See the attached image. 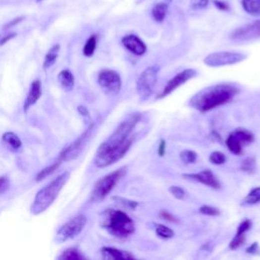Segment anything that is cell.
I'll list each match as a JSON object with an SVG mask.
<instances>
[{
	"label": "cell",
	"mask_w": 260,
	"mask_h": 260,
	"mask_svg": "<svg viewBox=\"0 0 260 260\" xmlns=\"http://www.w3.org/2000/svg\"><path fill=\"white\" fill-rule=\"evenodd\" d=\"M59 51H60V45L59 44H56L49 49L48 53L45 56V60H44V68L45 69L50 68L51 66H53L55 64L56 60L58 58V55H59Z\"/></svg>",
	"instance_id": "7402d4cb"
},
{
	"label": "cell",
	"mask_w": 260,
	"mask_h": 260,
	"mask_svg": "<svg viewBox=\"0 0 260 260\" xmlns=\"http://www.w3.org/2000/svg\"><path fill=\"white\" fill-rule=\"evenodd\" d=\"M238 92L235 86L229 84L212 86L195 94L190 100V105L198 111L208 112L230 102Z\"/></svg>",
	"instance_id": "6da1fadb"
},
{
	"label": "cell",
	"mask_w": 260,
	"mask_h": 260,
	"mask_svg": "<svg viewBox=\"0 0 260 260\" xmlns=\"http://www.w3.org/2000/svg\"><path fill=\"white\" fill-rule=\"evenodd\" d=\"M2 139L3 142L6 143L9 148L13 151H17L22 148V142L21 139L18 138V136L16 134H14L13 132H5L3 135H2Z\"/></svg>",
	"instance_id": "603a6c76"
},
{
	"label": "cell",
	"mask_w": 260,
	"mask_h": 260,
	"mask_svg": "<svg viewBox=\"0 0 260 260\" xmlns=\"http://www.w3.org/2000/svg\"><path fill=\"white\" fill-rule=\"evenodd\" d=\"M97 43H98V38L96 35H93L88 39V41L84 47V54L87 57H91L95 53L97 48Z\"/></svg>",
	"instance_id": "83f0119b"
},
{
	"label": "cell",
	"mask_w": 260,
	"mask_h": 260,
	"mask_svg": "<svg viewBox=\"0 0 260 260\" xmlns=\"http://www.w3.org/2000/svg\"><path fill=\"white\" fill-rule=\"evenodd\" d=\"M15 36H16L15 33H10V34L6 35L5 37H3V38L1 39V41H0V46H2V45H4L5 43H7V42L9 41V40H11L12 38H14Z\"/></svg>",
	"instance_id": "ab89813d"
},
{
	"label": "cell",
	"mask_w": 260,
	"mask_h": 260,
	"mask_svg": "<svg viewBox=\"0 0 260 260\" xmlns=\"http://www.w3.org/2000/svg\"><path fill=\"white\" fill-rule=\"evenodd\" d=\"M9 188V180L7 177H0V194L4 193Z\"/></svg>",
	"instance_id": "f35d334b"
},
{
	"label": "cell",
	"mask_w": 260,
	"mask_h": 260,
	"mask_svg": "<svg viewBox=\"0 0 260 260\" xmlns=\"http://www.w3.org/2000/svg\"><path fill=\"white\" fill-rule=\"evenodd\" d=\"M169 4L164 2L156 4L152 9V15L156 23H163L167 15Z\"/></svg>",
	"instance_id": "ffe728a7"
},
{
	"label": "cell",
	"mask_w": 260,
	"mask_h": 260,
	"mask_svg": "<svg viewBox=\"0 0 260 260\" xmlns=\"http://www.w3.org/2000/svg\"><path fill=\"white\" fill-rule=\"evenodd\" d=\"M132 145V139L129 138L127 141L121 145L120 147L111 149L109 151L99 153L96 155L95 157V164L98 168H106L116 162H118L119 159H121L126 153L130 150Z\"/></svg>",
	"instance_id": "ba28073f"
},
{
	"label": "cell",
	"mask_w": 260,
	"mask_h": 260,
	"mask_svg": "<svg viewBox=\"0 0 260 260\" xmlns=\"http://www.w3.org/2000/svg\"><path fill=\"white\" fill-rule=\"evenodd\" d=\"M58 81L61 87L67 91L70 92L74 88V76L72 72L68 69H64L58 74Z\"/></svg>",
	"instance_id": "d6986e66"
},
{
	"label": "cell",
	"mask_w": 260,
	"mask_h": 260,
	"mask_svg": "<svg viewBox=\"0 0 260 260\" xmlns=\"http://www.w3.org/2000/svg\"><path fill=\"white\" fill-rule=\"evenodd\" d=\"M161 215H162L164 218H167L168 221H170V222H175V221H176V218H175L172 214H170L168 211H162V212H161Z\"/></svg>",
	"instance_id": "7bdbcfd3"
},
{
	"label": "cell",
	"mask_w": 260,
	"mask_h": 260,
	"mask_svg": "<svg viewBox=\"0 0 260 260\" xmlns=\"http://www.w3.org/2000/svg\"><path fill=\"white\" fill-rule=\"evenodd\" d=\"M208 0H190V7L193 10H199L208 7Z\"/></svg>",
	"instance_id": "d6a6232c"
},
{
	"label": "cell",
	"mask_w": 260,
	"mask_h": 260,
	"mask_svg": "<svg viewBox=\"0 0 260 260\" xmlns=\"http://www.w3.org/2000/svg\"><path fill=\"white\" fill-rule=\"evenodd\" d=\"M240 141H241V143L243 145H247V144H250L254 141V135L246 130V129H243V128H239V129H236L234 132H233Z\"/></svg>",
	"instance_id": "484cf974"
},
{
	"label": "cell",
	"mask_w": 260,
	"mask_h": 260,
	"mask_svg": "<svg viewBox=\"0 0 260 260\" xmlns=\"http://www.w3.org/2000/svg\"><path fill=\"white\" fill-rule=\"evenodd\" d=\"M213 4L218 10H221V11H229L230 10L229 3L226 1H223V0H214Z\"/></svg>",
	"instance_id": "74e56055"
},
{
	"label": "cell",
	"mask_w": 260,
	"mask_h": 260,
	"mask_svg": "<svg viewBox=\"0 0 260 260\" xmlns=\"http://www.w3.org/2000/svg\"><path fill=\"white\" fill-rule=\"evenodd\" d=\"M102 226L110 234L119 238H126L133 234L135 228L132 219L123 211L107 209L103 213Z\"/></svg>",
	"instance_id": "3957f363"
},
{
	"label": "cell",
	"mask_w": 260,
	"mask_h": 260,
	"mask_svg": "<svg viewBox=\"0 0 260 260\" xmlns=\"http://www.w3.org/2000/svg\"><path fill=\"white\" fill-rule=\"evenodd\" d=\"M115 201H117L120 205L127 208H135L137 207V203H134V202H130L128 201V199H124V198H121V197H115L114 198Z\"/></svg>",
	"instance_id": "d590c367"
},
{
	"label": "cell",
	"mask_w": 260,
	"mask_h": 260,
	"mask_svg": "<svg viewBox=\"0 0 260 260\" xmlns=\"http://www.w3.org/2000/svg\"><path fill=\"white\" fill-rule=\"evenodd\" d=\"M170 192L178 199H183L185 197V191L179 186L170 187Z\"/></svg>",
	"instance_id": "8d00e7d4"
},
{
	"label": "cell",
	"mask_w": 260,
	"mask_h": 260,
	"mask_svg": "<svg viewBox=\"0 0 260 260\" xmlns=\"http://www.w3.org/2000/svg\"><path fill=\"white\" fill-rule=\"evenodd\" d=\"M183 178L187 180H192V181L198 182L205 184L208 187H211L213 189H218L221 187V184H219L218 180L215 178V176L212 174L211 171L206 170L201 173H194V174H184Z\"/></svg>",
	"instance_id": "5bb4252c"
},
{
	"label": "cell",
	"mask_w": 260,
	"mask_h": 260,
	"mask_svg": "<svg viewBox=\"0 0 260 260\" xmlns=\"http://www.w3.org/2000/svg\"><path fill=\"white\" fill-rule=\"evenodd\" d=\"M244 10L252 16H260V0H242Z\"/></svg>",
	"instance_id": "44dd1931"
},
{
	"label": "cell",
	"mask_w": 260,
	"mask_h": 260,
	"mask_svg": "<svg viewBox=\"0 0 260 260\" xmlns=\"http://www.w3.org/2000/svg\"><path fill=\"white\" fill-rule=\"evenodd\" d=\"M180 157H181L182 161L186 164H193L196 161L197 155L193 151L186 150V151H183L181 154H180Z\"/></svg>",
	"instance_id": "4dcf8cb0"
},
{
	"label": "cell",
	"mask_w": 260,
	"mask_h": 260,
	"mask_svg": "<svg viewBox=\"0 0 260 260\" xmlns=\"http://www.w3.org/2000/svg\"><path fill=\"white\" fill-rule=\"evenodd\" d=\"M92 128H93V125L89 129H87L77 139H75L71 145H69L66 149L63 150V152L60 154V156H59L60 161L69 162L79 156V154H81V152L83 151L84 147L86 146L88 142L90 134L92 132Z\"/></svg>",
	"instance_id": "8fae6325"
},
{
	"label": "cell",
	"mask_w": 260,
	"mask_h": 260,
	"mask_svg": "<svg viewBox=\"0 0 260 260\" xmlns=\"http://www.w3.org/2000/svg\"><path fill=\"white\" fill-rule=\"evenodd\" d=\"M23 19H24V16H19V17H17V18H14L12 22H10V23L7 24L6 26H4V29H7V28H10V27H13V26L19 24V23H21V22L23 21Z\"/></svg>",
	"instance_id": "60d3db41"
},
{
	"label": "cell",
	"mask_w": 260,
	"mask_h": 260,
	"mask_svg": "<svg viewBox=\"0 0 260 260\" xmlns=\"http://www.w3.org/2000/svg\"><path fill=\"white\" fill-rule=\"evenodd\" d=\"M125 174L126 168H120L99 180L92 193V202L99 203L103 201Z\"/></svg>",
	"instance_id": "5b68a950"
},
{
	"label": "cell",
	"mask_w": 260,
	"mask_h": 260,
	"mask_svg": "<svg viewBox=\"0 0 260 260\" xmlns=\"http://www.w3.org/2000/svg\"><path fill=\"white\" fill-rule=\"evenodd\" d=\"M156 233L158 237H161L163 239H170L174 236V231L171 230L170 228L164 226V225H158L156 228Z\"/></svg>",
	"instance_id": "f546056e"
},
{
	"label": "cell",
	"mask_w": 260,
	"mask_h": 260,
	"mask_svg": "<svg viewBox=\"0 0 260 260\" xmlns=\"http://www.w3.org/2000/svg\"><path fill=\"white\" fill-rule=\"evenodd\" d=\"M195 75H196V71L194 69H185L182 72L178 73L172 79H170L169 83L165 86L164 90L162 91L161 94H159L157 98L162 99V98L167 97L168 95L173 93L175 90H177L179 87H181L182 85L187 83L189 79L193 78Z\"/></svg>",
	"instance_id": "4fadbf2b"
},
{
	"label": "cell",
	"mask_w": 260,
	"mask_h": 260,
	"mask_svg": "<svg viewBox=\"0 0 260 260\" xmlns=\"http://www.w3.org/2000/svg\"><path fill=\"white\" fill-rule=\"evenodd\" d=\"M241 169L245 172H253L255 170V161L253 157H248L243 161L241 165Z\"/></svg>",
	"instance_id": "836d02e7"
},
{
	"label": "cell",
	"mask_w": 260,
	"mask_h": 260,
	"mask_svg": "<svg viewBox=\"0 0 260 260\" xmlns=\"http://www.w3.org/2000/svg\"><path fill=\"white\" fill-rule=\"evenodd\" d=\"M158 71L159 67L157 65H153L148 67L139 75L136 82V91L139 98L144 100V101L152 96L156 85Z\"/></svg>",
	"instance_id": "8992f818"
},
{
	"label": "cell",
	"mask_w": 260,
	"mask_h": 260,
	"mask_svg": "<svg viewBox=\"0 0 260 260\" xmlns=\"http://www.w3.org/2000/svg\"><path fill=\"white\" fill-rule=\"evenodd\" d=\"M209 161L214 165H222L226 162V156L221 152H214L210 155Z\"/></svg>",
	"instance_id": "1f68e13d"
},
{
	"label": "cell",
	"mask_w": 260,
	"mask_h": 260,
	"mask_svg": "<svg viewBox=\"0 0 260 260\" xmlns=\"http://www.w3.org/2000/svg\"><path fill=\"white\" fill-rule=\"evenodd\" d=\"M199 211H201L203 214L211 215V216H215V215H218L219 213H221L219 209H217V208H212V207H209V206H204V207H202L201 209H199Z\"/></svg>",
	"instance_id": "e575fe53"
},
{
	"label": "cell",
	"mask_w": 260,
	"mask_h": 260,
	"mask_svg": "<svg viewBox=\"0 0 260 260\" xmlns=\"http://www.w3.org/2000/svg\"><path fill=\"white\" fill-rule=\"evenodd\" d=\"M98 83L101 86V88L110 95H116L121 90V77L119 73L111 70L105 69L100 72L98 76Z\"/></svg>",
	"instance_id": "30bf717a"
},
{
	"label": "cell",
	"mask_w": 260,
	"mask_h": 260,
	"mask_svg": "<svg viewBox=\"0 0 260 260\" xmlns=\"http://www.w3.org/2000/svg\"><path fill=\"white\" fill-rule=\"evenodd\" d=\"M260 203V186L252 189L248 195L243 199L242 206H254Z\"/></svg>",
	"instance_id": "d4e9b609"
},
{
	"label": "cell",
	"mask_w": 260,
	"mask_h": 260,
	"mask_svg": "<svg viewBox=\"0 0 260 260\" xmlns=\"http://www.w3.org/2000/svg\"><path fill=\"white\" fill-rule=\"evenodd\" d=\"M260 38V19L236 29L231 34V39L235 41H251Z\"/></svg>",
	"instance_id": "7c38bea8"
},
{
	"label": "cell",
	"mask_w": 260,
	"mask_h": 260,
	"mask_svg": "<svg viewBox=\"0 0 260 260\" xmlns=\"http://www.w3.org/2000/svg\"><path fill=\"white\" fill-rule=\"evenodd\" d=\"M142 119V115L139 113H132L130 114L125 120L120 123V125L116 128V130L112 133V135L105 141L97 151V154L103 153L109 151L111 149L120 147L123 145L127 139L130 137V133L135 128L139 120Z\"/></svg>",
	"instance_id": "277c9868"
},
{
	"label": "cell",
	"mask_w": 260,
	"mask_h": 260,
	"mask_svg": "<svg viewBox=\"0 0 260 260\" xmlns=\"http://www.w3.org/2000/svg\"><path fill=\"white\" fill-rule=\"evenodd\" d=\"M41 95H42L41 83H40V81L33 82L31 85L26 102L24 104L25 112H28L30 107H32L33 105H35L38 102V100L40 99V97H41Z\"/></svg>",
	"instance_id": "e0dca14e"
},
{
	"label": "cell",
	"mask_w": 260,
	"mask_h": 260,
	"mask_svg": "<svg viewBox=\"0 0 260 260\" xmlns=\"http://www.w3.org/2000/svg\"><path fill=\"white\" fill-rule=\"evenodd\" d=\"M40 1H43V0H37V2H40Z\"/></svg>",
	"instance_id": "f6af8a7d"
},
{
	"label": "cell",
	"mask_w": 260,
	"mask_h": 260,
	"mask_svg": "<svg viewBox=\"0 0 260 260\" xmlns=\"http://www.w3.org/2000/svg\"><path fill=\"white\" fill-rule=\"evenodd\" d=\"M103 257L106 259H122V260H129V259H134V255H132L130 252L120 250L117 248H112V247H103L101 250Z\"/></svg>",
	"instance_id": "ac0fdd59"
},
{
	"label": "cell",
	"mask_w": 260,
	"mask_h": 260,
	"mask_svg": "<svg viewBox=\"0 0 260 260\" xmlns=\"http://www.w3.org/2000/svg\"><path fill=\"white\" fill-rule=\"evenodd\" d=\"M59 259L61 260H81L84 259V256L79 253L76 248H68L62 254L59 256Z\"/></svg>",
	"instance_id": "4316f807"
},
{
	"label": "cell",
	"mask_w": 260,
	"mask_h": 260,
	"mask_svg": "<svg viewBox=\"0 0 260 260\" xmlns=\"http://www.w3.org/2000/svg\"><path fill=\"white\" fill-rule=\"evenodd\" d=\"M243 146L244 145L241 143V141L234 133H232L227 139V147L235 155H240L242 153Z\"/></svg>",
	"instance_id": "cb8c5ba5"
},
{
	"label": "cell",
	"mask_w": 260,
	"mask_h": 260,
	"mask_svg": "<svg viewBox=\"0 0 260 260\" xmlns=\"http://www.w3.org/2000/svg\"><path fill=\"white\" fill-rule=\"evenodd\" d=\"M246 59V55L239 52L223 51L215 52L208 55L205 59V63L210 67H219L226 65H233L239 62H242Z\"/></svg>",
	"instance_id": "9c48e42d"
},
{
	"label": "cell",
	"mask_w": 260,
	"mask_h": 260,
	"mask_svg": "<svg viewBox=\"0 0 260 260\" xmlns=\"http://www.w3.org/2000/svg\"><path fill=\"white\" fill-rule=\"evenodd\" d=\"M69 176L70 174L68 172H64L41 190H39L31 207V212L35 215L44 212L54 203L59 192L61 191L63 186L68 181Z\"/></svg>",
	"instance_id": "7a4b0ae2"
},
{
	"label": "cell",
	"mask_w": 260,
	"mask_h": 260,
	"mask_svg": "<svg viewBox=\"0 0 260 260\" xmlns=\"http://www.w3.org/2000/svg\"><path fill=\"white\" fill-rule=\"evenodd\" d=\"M165 152H166V142L165 141H162L161 144H159L158 146V149H157V153L158 155L163 156L165 155Z\"/></svg>",
	"instance_id": "b9f144b4"
},
{
	"label": "cell",
	"mask_w": 260,
	"mask_h": 260,
	"mask_svg": "<svg viewBox=\"0 0 260 260\" xmlns=\"http://www.w3.org/2000/svg\"><path fill=\"white\" fill-rule=\"evenodd\" d=\"M250 227H251V222L249 221V219H245V221H243L241 224L239 225L237 233H236V236L234 237V239L232 240L231 243H230V248L231 249L236 250L237 248H239L240 246H241L244 243V241H245V234H246L247 231L250 230Z\"/></svg>",
	"instance_id": "2e32d148"
},
{
	"label": "cell",
	"mask_w": 260,
	"mask_h": 260,
	"mask_svg": "<svg viewBox=\"0 0 260 260\" xmlns=\"http://www.w3.org/2000/svg\"><path fill=\"white\" fill-rule=\"evenodd\" d=\"M62 162L60 161V159H58L57 162H55L54 164H52L51 166L45 168L44 170H42L41 172H40L37 177H36V181L39 182V181H41V180H44L46 177H48L49 175H51L54 171H56L58 169V167L60 166V164H61Z\"/></svg>",
	"instance_id": "f1b7e54d"
},
{
	"label": "cell",
	"mask_w": 260,
	"mask_h": 260,
	"mask_svg": "<svg viewBox=\"0 0 260 260\" xmlns=\"http://www.w3.org/2000/svg\"><path fill=\"white\" fill-rule=\"evenodd\" d=\"M87 224V217L84 214H79L71 218L69 222L60 228L56 234L55 241L59 244L64 243L70 239L75 238L81 234Z\"/></svg>",
	"instance_id": "52a82bcc"
},
{
	"label": "cell",
	"mask_w": 260,
	"mask_h": 260,
	"mask_svg": "<svg viewBox=\"0 0 260 260\" xmlns=\"http://www.w3.org/2000/svg\"><path fill=\"white\" fill-rule=\"evenodd\" d=\"M123 46L134 55L142 56L147 52V45L136 35H127L122 38Z\"/></svg>",
	"instance_id": "9a60e30c"
},
{
	"label": "cell",
	"mask_w": 260,
	"mask_h": 260,
	"mask_svg": "<svg viewBox=\"0 0 260 260\" xmlns=\"http://www.w3.org/2000/svg\"><path fill=\"white\" fill-rule=\"evenodd\" d=\"M171 1H172V0H165V2H166V3H168V4H169Z\"/></svg>",
	"instance_id": "ee69618b"
}]
</instances>
